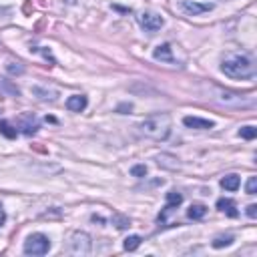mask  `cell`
Masks as SVG:
<instances>
[{
    "mask_svg": "<svg viewBox=\"0 0 257 257\" xmlns=\"http://www.w3.org/2000/svg\"><path fill=\"white\" fill-rule=\"evenodd\" d=\"M221 70L229 78L243 80V78H251L255 74V62L247 54H227L221 62Z\"/></svg>",
    "mask_w": 257,
    "mask_h": 257,
    "instance_id": "1",
    "label": "cell"
},
{
    "mask_svg": "<svg viewBox=\"0 0 257 257\" xmlns=\"http://www.w3.org/2000/svg\"><path fill=\"white\" fill-rule=\"evenodd\" d=\"M139 131H141L143 137H147L151 141H165L171 135V116L167 112L147 116L139 124Z\"/></svg>",
    "mask_w": 257,
    "mask_h": 257,
    "instance_id": "2",
    "label": "cell"
},
{
    "mask_svg": "<svg viewBox=\"0 0 257 257\" xmlns=\"http://www.w3.org/2000/svg\"><path fill=\"white\" fill-rule=\"evenodd\" d=\"M92 249V241H90V235L84 233V231H72L66 239V251L70 255H76V257H82V255H88Z\"/></svg>",
    "mask_w": 257,
    "mask_h": 257,
    "instance_id": "3",
    "label": "cell"
},
{
    "mask_svg": "<svg viewBox=\"0 0 257 257\" xmlns=\"http://www.w3.org/2000/svg\"><path fill=\"white\" fill-rule=\"evenodd\" d=\"M213 100L225 106H253L255 100L249 96H243L239 92H231V90H223V88H215L213 90Z\"/></svg>",
    "mask_w": 257,
    "mask_h": 257,
    "instance_id": "4",
    "label": "cell"
},
{
    "mask_svg": "<svg viewBox=\"0 0 257 257\" xmlns=\"http://www.w3.org/2000/svg\"><path fill=\"white\" fill-rule=\"evenodd\" d=\"M50 249V239L42 233H32L24 241V253L26 255H46Z\"/></svg>",
    "mask_w": 257,
    "mask_h": 257,
    "instance_id": "5",
    "label": "cell"
},
{
    "mask_svg": "<svg viewBox=\"0 0 257 257\" xmlns=\"http://www.w3.org/2000/svg\"><path fill=\"white\" fill-rule=\"evenodd\" d=\"M137 20H139L141 28H143L145 32H151V34L157 32V30H161L163 24H165L163 16H159V14H155V12H141V14L137 16Z\"/></svg>",
    "mask_w": 257,
    "mask_h": 257,
    "instance_id": "6",
    "label": "cell"
},
{
    "mask_svg": "<svg viewBox=\"0 0 257 257\" xmlns=\"http://www.w3.org/2000/svg\"><path fill=\"white\" fill-rule=\"evenodd\" d=\"M181 8H183V12H187L189 16H199V14L211 12V10H213V4H209V2H193V0H183V2H181Z\"/></svg>",
    "mask_w": 257,
    "mask_h": 257,
    "instance_id": "7",
    "label": "cell"
},
{
    "mask_svg": "<svg viewBox=\"0 0 257 257\" xmlns=\"http://www.w3.org/2000/svg\"><path fill=\"white\" fill-rule=\"evenodd\" d=\"M153 58H155V60H161V62H169V64H175V62H177L175 56H173V48H171V44H167V42L159 44V46L153 50Z\"/></svg>",
    "mask_w": 257,
    "mask_h": 257,
    "instance_id": "8",
    "label": "cell"
},
{
    "mask_svg": "<svg viewBox=\"0 0 257 257\" xmlns=\"http://www.w3.org/2000/svg\"><path fill=\"white\" fill-rule=\"evenodd\" d=\"M181 203H183V195L179 191H169L167 193V205H165V211L159 215V221H165V215L171 213L173 209H177Z\"/></svg>",
    "mask_w": 257,
    "mask_h": 257,
    "instance_id": "9",
    "label": "cell"
},
{
    "mask_svg": "<svg viewBox=\"0 0 257 257\" xmlns=\"http://www.w3.org/2000/svg\"><path fill=\"white\" fill-rule=\"evenodd\" d=\"M183 124L189 126V128H199V131H207V128H213V126H215L213 120L201 118V116H185V118H183Z\"/></svg>",
    "mask_w": 257,
    "mask_h": 257,
    "instance_id": "10",
    "label": "cell"
},
{
    "mask_svg": "<svg viewBox=\"0 0 257 257\" xmlns=\"http://www.w3.org/2000/svg\"><path fill=\"white\" fill-rule=\"evenodd\" d=\"M86 102L88 100H86L84 94H72V96L66 98V108L72 110V112H80V110L86 108Z\"/></svg>",
    "mask_w": 257,
    "mask_h": 257,
    "instance_id": "11",
    "label": "cell"
},
{
    "mask_svg": "<svg viewBox=\"0 0 257 257\" xmlns=\"http://www.w3.org/2000/svg\"><path fill=\"white\" fill-rule=\"evenodd\" d=\"M20 128H22L24 135H34V133L38 131V120H36L32 114H24V116L20 118Z\"/></svg>",
    "mask_w": 257,
    "mask_h": 257,
    "instance_id": "12",
    "label": "cell"
},
{
    "mask_svg": "<svg viewBox=\"0 0 257 257\" xmlns=\"http://www.w3.org/2000/svg\"><path fill=\"white\" fill-rule=\"evenodd\" d=\"M32 94L34 96H38L40 100H56V96H58V92L54 90V88H46V86H32Z\"/></svg>",
    "mask_w": 257,
    "mask_h": 257,
    "instance_id": "13",
    "label": "cell"
},
{
    "mask_svg": "<svg viewBox=\"0 0 257 257\" xmlns=\"http://www.w3.org/2000/svg\"><path fill=\"white\" fill-rule=\"evenodd\" d=\"M217 209L223 211V213L229 215V217H237V215H239L237 205H235L233 199H219V201H217Z\"/></svg>",
    "mask_w": 257,
    "mask_h": 257,
    "instance_id": "14",
    "label": "cell"
},
{
    "mask_svg": "<svg viewBox=\"0 0 257 257\" xmlns=\"http://www.w3.org/2000/svg\"><path fill=\"white\" fill-rule=\"evenodd\" d=\"M239 185H241V179H239L237 175H225V177L221 179V187H223L225 191H237Z\"/></svg>",
    "mask_w": 257,
    "mask_h": 257,
    "instance_id": "15",
    "label": "cell"
},
{
    "mask_svg": "<svg viewBox=\"0 0 257 257\" xmlns=\"http://www.w3.org/2000/svg\"><path fill=\"white\" fill-rule=\"evenodd\" d=\"M205 215H207V207L201 205V203H195V205H191L187 209V217L189 219H203Z\"/></svg>",
    "mask_w": 257,
    "mask_h": 257,
    "instance_id": "16",
    "label": "cell"
},
{
    "mask_svg": "<svg viewBox=\"0 0 257 257\" xmlns=\"http://www.w3.org/2000/svg\"><path fill=\"white\" fill-rule=\"evenodd\" d=\"M235 239H233V235H217L215 239H213V247L215 249H221V247H227V245H231Z\"/></svg>",
    "mask_w": 257,
    "mask_h": 257,
    "instance_id": "17",
    "label": "cell"
},
{
    "mask_svg": "<svg viewBox=\"0 0 257 257\" xmlns=\"http://www.w3.org/2000/svg\"><path fill=\"white\" fill-rule=\"evenodd\" d=\"M141 237L139 235H128L126 239H124V243H122V247H124V251H135L139 245H141Z\"/></svg>",
    "mask_w": 257,
    "mask_h": 257,
    "instance_id": "18",
    "label": "cell"
},
{
    "mask_svg": "<svg viewBox=\"0 0 257 257\" xmlns=\"http://www.w3.org/2000/svg\"><path fill=\"white\" fill-rule=\"evenodd\" d=\"M0 133L6 137V139H14L18 135V131L8 122V120H0Z\"/></svg>",
    "mask_w": 257,
    "mask_h": 257,
    "instance_id": "19",
    "label": "cell"
},
{
    "mask_svg": "<svg viewBox=\"0 0 257 257\" xmlns=\"http://www.w3.org/2000/svg\"><path fill=\"white\" fill-rule=\"evenodd\" d=\"M239 137H241V139H247V141H251V139H255V137H257V128H255L253 124L241 126V128H239Z\"/></svg>",
    "mask_w": 257,
    "mask_h": 257,
    "instance_id": "20",
    "label": "cell"
},
{
    "mask_svg": "<svg viewBox=\"0 0 257 257\" xmlns=\"http://www.w3.org/2000/svg\"><path fill=\"white\" fill-rule=\"evenodd\" d=\"M245 191H247V195H255L257 193V177H249V181L245 185Z\"/></svg>",
    "mask_w": 257,
    "mask_h": 257,
    "instance_id": "21",
    "label": "cell"
},
{
    "mask_svg": "<svg viewBox=\"0 0 257 257\" xmlns=\"http://www.w3.org/2000/svg\"><path fill=\"white\" fill-rule=\"evenodd\" d=\"M131 175L141 179V177H145V175H147V167H145V165H135V167L131 169Z\"/></svg>",
    "mask_w": 257,
    "mask_h": 257,
    "instance_id": "22",
    "label": "cell"
},
{
    "mask_svg": "<svg viewBox=\"0 0 257 257\" xmlns=\"http://www.w3.org/2000/svg\"><path fill=\"white\" fill-rule=\"evenodd\" d=\"M8 72H10V74H22V72H24V66L18 64V62H10V64H8Z\"/></svg>",
    "mask_w": 257,
    "mask_h": 257,
    "instance_id": "23",
    "label": "cell"
},
{
    "mask_svg": "<svg viewBox=\"0 0 257 257\" xmlns=\"http://www.w3.org/2000/svg\"><path fill=\"white\" fill-rule=\"evenodd\" d=\"M247 217H251V219H255V217H257V205H255V203L247 205Z\"/></svg>",
    "mask_w": 257,
    "mask_h": 257,
    "instance_id": "24",
    "label": "cell"
},
{
    "mask_svg": "<svg viewBox=\"0 0 257 257\" xmlns=\"http://www.w3.org/2000/svg\"><path fill=\"white\" fill-rule=\"evenodd\" d=\"M114 221H118V229H124V227H128V221L126 219H122V217H114Z\"/></svg>",
    "mask_w": 257,
    "mask_h": 257,
    "instance_id": "25",
    "label": "cell"
},
{
    "mask_svg": "<svg viewBox=\"0 0 257 257\" xmlns=\"http://www.w3.org/2000/svg\"><path fill=\"white\" fill-rule=\"evenodd\" d=\"M4 221H6V213H4V207L0 205V227L4 225Z\"/></svg>",
    "mask_w": 257,
    "mask_h": 257,
    "instance_id": "26",
    "label": "cell"
}]
</instances>
